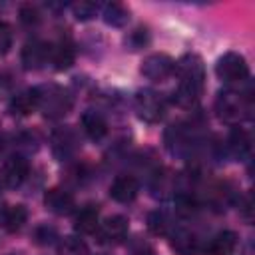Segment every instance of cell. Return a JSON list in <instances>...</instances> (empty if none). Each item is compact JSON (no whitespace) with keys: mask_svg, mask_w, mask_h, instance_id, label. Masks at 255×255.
I'll use <instances>...</instances> for the list:
<instances>
[{"mask_svg":"<svg viewBox=\"0 0 255 255\" xmlns=\"http://www.w3.org/2000/svg\"><path fill=\"white\" fill-rule=\"evenodd\" d=\"M139 183L133 175H118L110 185V195L118 203H131L137 197Z\"/></svg>","mask_w":255,"mask_h":255,"instance_id":"9","label":"cell"},{"mask_svg":"<svg viewBox=\"0 0 255 255\" xmlns=\"http://www.w3.org/2000/svg\"><path fill=\"white\" fill-rule=\"evenodd\" d=\"M44 205L56 215H68L74 209V195L62 187H52L44 193Z\"/></svg>","mask_w":255,"mask_h":255,"instance_id":"10","label":"cell"},{"mask_svg":"<svg viewBox=\"0 0 255 255\" xmlns=\"http://www.w3.org/2000/svg\"><path fill=\"white\" fill-rule=\"evenodd\" d=\"M133 255H153V251H151L149 247H141V249H137Z\"/></svg>","mask_w":255,"mask_h":255,"instance_id":"28","label":"cell"},{"mask_svg":"<svg viewBox=\"0 0 255 255\" xmlns=\"http://www.w3.org/2000/svg\"><path fill=\"white\" fill-rule=\"evenodd\" d=\"M215 112L217 116L227 124H239L243 122L251 112V100L249 96H243L233 90H225L215 100Z\"/></svg>","mask_w":255,"mask_h":255,"instance_id":"2","label":"cell"},{"mask_svg":"<svg viewBox=\"0 0 255 255\" xmlns=\"http://www.w3.org/2000/svg\"><path fill=\"white\" fill-rule=\"evenodd\" d=\"M237 247V235L233 231H219L215 233L203 247L205 255H231Z\"/></svg>","mask_w":255,"mask_h":255,"instance_id":"13","label":"cell"},{"mask_svg":"<svg viewBox=\"0 0 255 255\" xmlns=\"http://www.w3.org/2000/svg\"><path fill=\"white\" fill-rule=\"evenodd\" d=\"M52 141H54V149H56V151L62 149L64 153H68L70 149L76 147V135H74V131L68 129V128H66V129H58V131L54 133Z\"/></svg>","mask_w":255,"mask_h":255,"instance_id":"23","label":"cell"},{"mask_svg":"<svg viewBox=\"0 0 255 255\" xmlns=\"http://www.w3.org/2000/svg\"><path fill=\"white\" fill-rule=\"evenodd\" d=\"M179 86L175 92V100L183 108H193L203 92V80H205V68L199 56L187 54L179 60Z\"/></svg>","mask_w":255,"mask_h":255,"instance_id":"1","label":"cell"},{"mask_svg":"<svg viewBox=\"0 0 255 255\" xmlns=\"http://www.w3.org/2000/svg\"><path fill=\"white\" fill-rule=\"evenodd\" d=\"M147 229L153 235H167L169 233V219L161 211H151L147 215Z\"/></svg>","mask_w":255,"mask_h":255,"instance_id":"22","label":"cell"},{"mask_svg":"<svg viewBox=\"0 0 255 255\" xmlns=\"http://www.w3.org/2000/svg\"><path fill=\"white\" fill-rule=\"evenodd\" d=\"M10 112L14 116H30L40 108V96H38V88H28L22 90L20 94H16L10 100Z\"/></svg>","mask_w":255,"mask_h":255,"instance_id":"11","label":"cell"},{"mask_svg":"<svg viewBox=\"0 0 255 255\" xmlns=\"http://www.w3.org/2000/svg\"><path fill=\"white\" fill-rule=\"evenodd\" d=\"M50 50L52 44H46L42 40H32L28 44H24L22 48V66L26 70H38L42 68L48 60H50Z\"/></svg>","mask_w":255,"mask_h":255,"instance_id":"8","label":"cell"},{"mask_svg":"<svg viewBox=\"0 0 255 255\" xmlns=\"http://www.w3.org/2000/svg\"><path fill=\"white\" fill-rule=\"evenodd\" d=\"M74 227L80 233H94L100 227V209L98 205H84L74 219Z\"/></svg>","mask_w":255,"mask_h":255,"instance_id":"18","label":"cell"},{"mask_svg":"<svg viewBox=\"0 0 255 255\" xmlns=\"http://www.w3.org/2000/svg\"><path fill=\"white\" fill-rule=\"evenodd\" d=\"M215 74H217L219 80H223L227 84H237V82L247 80V76H249V64H247V60L241 54L227 52V54H223L217 60Z\"/></svg>","mask_w":255,"mask_h":255,"instance_id":"4","label":"cell"},{"mask_svg":"<svg viewBox=\"0 0 255 255\" xmlns=\"http://www.w3.org/2000/svg\"><path fill=\"white\" fill-rule=\"evenodd\" d=\"M227 151L235 159H245L251 153V137L243 128L235 126L229 131V135H227Z\"/></svg>","mask_w":255,"mask_h":255,"instance_id":"14","label":"cell"},{"mask_svg":"<svg viewBox=\"0 0 255 255\" xmlns=\"http://www.w3.org/2000/svg\"><path fill=\"white\" fill-rule=\"evenodd\" d=\"M82 129L90 139L98 141L108 133V122L100 112L88 110L82 114Z\"/></svg>","mask_w":255,"mask_h":255,"instance_id":"15","label":"cell"},{"mask_svg":"<svg viewBox=\"0 0 255 255\" xmlns=\"http://www.w3.org/2000/svg\"><path fill=\"white\" fill-rule=\"evenodd\" d=\"M74 58H76V52L70 42H60L50 50V62L54 64L56 70H68L74 64Z\"/></svg>","mask_w":255,"mask_h":255,"instance_id":"19","label":"cell"},{"mask_svg":"<svg viewBox=\"0 0 255 255\" xmlns=\"http://www.w3.org/2000/svg\"><path fill=\"white\" fill-rule=\"evenodd\" d=\"M169 245L177 255H197V251H199V241H197L195 233H191L187 229H175L171 233Z\"/></svg>","mask_w":255,"mask_h":255,"instance_id":"17","label":"cell"},{"mask_svg":"<svg viewBox=\"0 0 255 255\" xmlns=\"http://www.w3.org/2000/svg\"><path fill=\"white\" fill-rule=\"evenodd\" d=\"M96 12H98V4H96V2L80 0V2H74V4H72V14H74L78 20H82V22L92 20V18L96 16Z\"/></svg>","mask_w":255,"mask_h":255,"instance_id":"24","label":"cell"},{"mask_svg":"<svg viewBox=\"0 0 255 255\" xmlns=\"http://www.w3.org/2000/svg\"><path fill=\"white\" fill-rule=\"evenodd\" d=\"M40 96V108L48 118H62L72 110V96L68 90L60 86H48V88H38Z\"/></svg>","mask_w":255,"mask_h":255,"instance_id":"3","label":"cell"},{"mask_svg":"<svg viewBox=\"0 0 255 255\" xmlns=\"http://www.w3.org/2000/svg\"><path fill=\"white\" fill-rule=\"evenodd\" d=\"M58 255H90V251H88V245L80 237L68 235V237H64L60 241Z\"/></svg>","mask_w":255,"mask_h":255,"instance_id":"21","label":"cell"},{"mask_svg":"<svg viewBox=\"0 0 255 255\" xmlns=\"http://www.w3.org/2000/svg\"><path fill=\"white\" fill-rule=\"evenodd\" d=\"M100 235L104 241H110V243H120L126 235H128V229H129V221L128 217L124 215H112L108 219H104V223H100Z\"/></svg>","mask_w":255,"mask_h":255,"instance_id":"12","label":"cell"},{"mask_svg":"<svg viewBox=\"0 0 255 255\" xmlns=\"http://www.w3.org/2000/svg\"><path fill=\"white\" fill-rule=\"evenodd\" d=\"M133 106H135V112H137L139 120H143L147 124L161 122V118L165 114V102L153 90H141V92H137L135 98H133Z\"/></svg>","mask_w":255,"mask_h":255,"instance_id":"5","label":"cell"},{"mask_svg":"<svg viewBox=\"0 0 255 255\" xmlns=\"http://www.w3.org/2000/svg\"><path fill=\"white\" fill-rule=\"evenodd\" d=\"M30 173V163L24 155H12L4 161L2 167V181L8 187H20Z\"/></svg>","mask_w":255,"mask_h":255,"instance_id":"7","label":"cell"},{"mask_svg":"<svg viewBox=\"0 0 255 255\" xmlns=\"http://www.w3.org/2000/svg\"><path fill=\"white\" fill-rule=\"evenodd\" d=\"M18 14H20V22L26 24V26H36L40 22V18H42L36 4H22Z\"/></svg>","mask_w":255,"mask_h":255,"instance_id":"25","label":"cell"},{"mask_svg":"<svg viewBox=\"0 0 255 255\" xmlns=\"http://www.w3.org/2000/svg\"><path fill=\"white\" fill-rule=\"evenodd\" d=\"M141 76L151 82H163L175 72V62L167 54H149L139 68Z\"/></svg>","mask_w":255,"mask_h":255,"instance_id":"6","label":"cell"},{"mask_svg":"<svg viewBox=\"0 0 255 255\" xmlns=\"http://www.w3.org/2000/svg\"><path fill=\"white\" fill-rule=\"evenodd\" d=\"M104 20H106V24H110V26L122 28V26H126L128 20H129V10H128L124 4H120V2H108V4L104 6Z\"/></svg>","mask_w":255,"mask_h":255,"instance_id":"20","label":"cell"},{"mask_svg":"<svg viewBox=\"0 0 255 255\" xmlns=\"http://www.w3.org/2000/svg\"><path fill=\"white\" fill-rule=\"evenodd\" d=\"M126 42L131 46V50H137V48H141V46L147 42V32L141 30V28H137V30H133V32L129 34V38H128Z\"/></svg>","mask_w":255,"mask_h":255,"instance_id":"27","label":"cell"},{"mask_svg":"<svg viewBox=\"0 0 255 255\" xmlns=\"http://www.w3.org/2000/svg\"><path fill=\"white\" fill-rule=\"evenodd\" d=\"M0 153H2V139H0Z\"/></svg>","mask_w":255,"mask_h":255,"instance_id":"29","label":"cell"},{"mask_svg":"<svg viewBox=\"0 0 255 255\" xmlns=\"http://www.w3.org/2000/svg\"><path fill=\"white\" fill-rule=\"evenodd\" d=\"M14 42V32L8 22H0V56L8 54Z\"/></svg>","mask_w":255,"mask_h":255,"instance_id":"26","label":"cell"},{"mask_svg":"<svg viewBox=\"0 0 255 255\" xmlns=\"http://www.w3.org/2000/svg\"><path fill=\"white\" fill-rule=\"evenodd\" d=\"M26 219H28V211H26V207L20 205V203H16V205H6V207L2 209V213H0V225H2L8 233L20 231V229L24 227Z\"/></svg>","mask_w":255,"mask_h":255,"instance_id":"16","label":"cell"}]
</instances>
